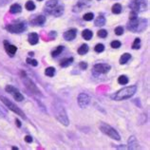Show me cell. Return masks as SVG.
<instances>
[{"label": "cell", "mask_w": 150, "mask_h": 150, "mask_svg": "<svg viewBox=\"0 0 150 150\" xmlns=\"http://www.w3.org/2000/svg\"><path fill=\"white\" fill-rule=\"evenodd\" d=\"M137 91V86H126L120 89L119 91H117L116 93H114L113 95H111V99L115 100V101H123L131 98L134 94Z\"/></svg>", "instance_id": "6da1fadb"}, {"label": "cell", "mask_w": 150, "mask_h": 150, "mask_svg": "<svg viewBox=\"0 0 150 150\" xmlns=\"http://www.w3.org/2000/svg\"><path fill=\"white\" fill-rule=\"evenodd\" d=\"M53 112L54 116L56 117V119L60 122L62 125H64L65 126H68L69 125V120L67 115L66 109L64 108V106L59 102H55L53 104Z\"/></svg>", "instance_id": "7a4b0ae2"}, {"label": "cell", "mask_w": 150, "mask_h": 150, "mask_svg": "<svg viewBox=\"0 0 150 150\" xmlns=\"http://www.w3.org/2000/svg\"><path fill=\"white\" fill-rule=\"evenodd\" d=\"M100 129L103 133L105 134V135H108V137L111 138V139H114L116 141L121 140V137L119 135V133H118L113 127H111L109 125L105 124V123H103L102 122V123L100 124Z\"/></svg>", "instance_id": "3957f363"}, {"label": "cell", "mask_w": 150, "mask_h": 150, "mask_svg": "<svg viewBox=\"0 0 150 150\" xmlns=\"http://www.w3.org/2000/svg\"><path fill=\"white\" fill-rule=\"evenodd\" d=\"M0 100H1L3 104L5 105L9 109H11L13 112L16 113L17 115H19V116L22 117V118H24V119L26 118L25 113L23 112L22 110H21L20 108H19L17 105H15L11 101H10L9 99H7V98H6V97H4V96H0Z\"/></svg>", "instance_id": "277c9868"}, {"label": "cell", "mask_w": 150, "mask_h": 150, "mask_svg": "<svg viewBox=\"0 0 150 150\" xmlns=\"http://www.w3.org/2000/svg\"><path fill=\"white\" fill-rule=\"evenodd\" d=\"M26 29H27L26 23L21 22V21H16L14 23H11V24H9L6 27V30L11 33H21Z\"/></svg>", "instance_id": "5b68a950"}, {"label": "cell", "mask_w": 150, "mask_h": 150, "mask_svg": "<svg viewBox=\"0 0 150 150\" xmlns=\"http://www.w3.org/2000/svg\"><path fill=\"white\" fill-rule=\"evenodd\" d=\"M5 90L14 98V100H16L18 102H21V101L24 100V96L22 95V93L19 91L16 88H14V86H11V85H8L5 88Z\"/></svg>", "instance_id": "8992f818"}, {"label": "cell", "mask_w": 150, "mask_h": 150, "mask_svg": "<svg viewBox=\"0 0 150 150\" xmlns=\"http://www.w3.org/2000/svg\"><path fill=\"white\" fill-rule=\"evenodd\" d=\"M129 7L131 11H135V13H140V11L145 10L146 4H145L144 0H132Z\"/></svg>", "instance_id": "52a82bcc"}, {"label": "cell", "mask_w": 150, "mask_h": 150, "mask_svg": "<svg viewBox=\"0 0 150 150\" xmlns=\"http://www.w3.org/2000/svg\"><path fill=\"white\" fill-rule=\"evenodd\" d=\"M24 75H25V77L23 76V80H24V83L27 86V88L29 89L30 92H33V94H40V90L37 88V86L34 85V83L31 81L30 78H28V76H26V73Z\"/></svg>", "instance_id": "ba28073f"}, {"label": "cell", "mask_w": 150, "mask_h": 150, "mask_svg": "<svg viewBox=\"0 0 150 150\" xmlns=\"http://www.w3.org/2000/svg\"><path fill=\"white\" fill-rule=\"evenodd\" d=\"M78 105L81 108H85L90 103V97L86 93H80L78 95Z\"/></svg>", "instance_id": "9c48e42d"}, {"label": "cell", "mask_w": 150, "mask_h": 150, "mask_svg": "<svg viewBox=\"0 0 150 150\" xmlns=\"http://www.w3.org/2000/svg\"><path fill=\"white\" fill-rule=\"evenodd\" d=\"M129 23L127 24V29L129 30L133 31V33H137V31H140L141 30V21L138 18L135 19H129Z\"/></svg>", "instance_id": "30bf717a"}, {"label": "cell", "mask_w": 150, "mask_h": 150, "mask_svg": "<svg viewBox=\"0 0 150 150\" xmlns=\"http://www.w3.org/2000/svg\"><path fill=\"white\" fill-rule=\"evenodd\" d=\"M94 70L98 73H108L110 70V66L108 64H96L94 66Z\"/></svg>", "instance_id": "8fae6325"}, {"label": "cell", "mask_w": 150, "mask_h": 150, "mask_svg": "<svg viewBox=\"0 0 150 150\" xmlns=\"http://www.w3.org/2000/svg\"><path fill=\"white\" fill-rule=\"evenodd\" d=\"M59 4L58 0H49L48 2L46 3V6H45V11H47L48 13L50 14V13L54 10V8L56 7Z\"/></svg>", "instance_id": "7c38bea8"}, {"label": "cell", "mask_w": 150, "mask_h": 150, "mask_svg": "<svg viewBox=\"0 0 150 150\" xmlns=\"http://www.w3.org/2000/svg\"><path fill=\"white\" fill-rule=\"evenodd\" d=\"M30 21L35 26H42L46 21V17L43 16V15H33Z\"/></svg>", "instance_id": "4fadbf2b"}, {"label": "cell", "mask_w": 150, "mask_h": 150, "mask_svg": "<svg viewBox=\"0 0 150 150\" xmlns=\"http://www.w3.org/2000/svg\"><path fill=\"white\" fill-rule=\"evenodd\" d=\"M4 47H5V50L7 51L8 54H10L11 56H13L14 53L16 52L17 48L13 45H11L8 41H4Z\"/></svg>", "instance_id": "5bb4252c"}, {"label": "cell", "mask_w": 150, "mask_h": 150, "mask_svg": "<svg viewBox=\"0 0 150 150\" xmlns=\"http://www.w3.org/2000/svg\"><path fill=\"white\" fill-rule=\"evenodd\" d=\"M76 34H77V30L75 29L69 30L64 33V38L67 41H72L73 39H75V37H76Z\"/></svg>", "instance_id": "9a60e30c"}, {"label": "cell", "mask_w": 150, "mask_h": 150, "mask_svg": "<svg viewBox=\"0 0 150 150\" xmlns=\"http://www.w3.org/2000/svg\"><path fill=\"white\" fill-rule=\"evenodd\" d=\"M86 2H88V1H80V2H78L76 5L73 7V11H74V13H79V11H81L84 10L85 8L88 7L89 4H86Z\"/></svg>", "instance_id": "2e32d148"}, {"label": "cell", "mask_w": 150, "mask_h": 150, "mask_svg": "<svg viewBox=\"0 0 150 150\" xmlns=\"http://www.w3.org/2000/svg\"><path fill=\"white\" fill-rule=\"evenodd\" d=\"M63 13H64V5L59 3L58 5L54 8V10L50 13V14L54 15V16H60L61 14H63Z\"/></svg>", "instance_id": "e0dca14e"}, {"label": "cell", "mask_w": 150, "mask_h": 150, "mask_svg": "<svg viewBox=\"0 0 150 150\" xmlns=\"http://www.w3.org/2000/svg\"><path fill=\"white\" fill-rule=\"evenodd\" d=\"M28 40H29V43L30 45H36L38 41H39V37L38 34L35 33H31L29 34V37H28Z\"/></svg>", "instance_id": "ac0fdd59"}, {"label": "cell", "mask_w": 150, "mask_h": 150, "mask_svg": "<svg viewBox=\"0 0 150 150\" xmlns=\"http://www.w3.org/2000/svg\"><path fill=\"white\" fill-rule=\"evenodd\" d=\"M128 148L130 149H137L139 148V144L136 140L135 137H130V139L128 140Z\"/></svg>", "instance_id": "d6986e66"}, {"label": "cell", "mask_w": 150, "mask_h": 150, "mask_svg": "<svg viewBox=\"0 0 150 150\" xmlns=\"http://www.w3.org/2000/svg\"><path fill=\"white\" fill-rule=\"evenodd\" d=\"M22 11V8L19 4H13L10 8V11L11 13H18Z\"/></svg>", "instance_id": "ffe728a7"}, {"label": "cell", "mask_w": 150, "mask_h": 150, "mask_svg": "<svg viewBox=\"0 0 150 150\" xmlns=\"http://www.w3.org/2000/svg\"><path fill=\"white\" fill-rule=\"evenodd\" d=\"M73 62V58L70 57V58H65L63 59L60 63V66L63 67V68H67V67H69V65H71Z\"/></svg>", "instance_id": "44dd1931"}, {"label": "cell", "mask_w": 150, "mask_h": 150, "mask_svg": "<svg viewBox=\"0 0 150 150\" xmlns=\"http://www.w3.org/2000/svg\"><path fill=\"white\" fill-rule=\"evenodd\" d=\"M130 58H131V55H130L129 53H125V54H123L121 56V58H120V64L121 65L126 64V63L129 61Z\"/></svg>", "instance_id": "7402d4cb"}, {"label": "cell", "mask_w": 150, "mask_h": 150, "mask_svg": "<svg viewBox=\"0 0 150 150\" xmlns=\"http://www.w3.org/2000/svg\"><path fill=\"white\" fill-rule=\"evenodd\" d=\"M105 24V18L103 15H99L98 18L95 20V26L97 27H102Z\"/></svg>", "instance_id": "603a6c76"}, {"label": "cell", "mask_w": 150, "mask_h": 150, "mask_svg": "<svg viewBox=\"0 0 150 150\" xmlns=\"http://www.w3.org/2000/svg\"><path fill=\"white\" fill-rule=\"evenodd\" d=\"M82 35H83V37H84V38L86 39V40H90V39H91L92 36H93V33H92V31H91V30H83Z\"/></svg>", "instance_id": "cb8c5ba5"}, {"label": "cell", "mask_w": 150, "mask_h": 150, "mask_svg": "<svg viewBox=\"0 0 150 150\" xmlns=\"http://www.w3.org/2000/svg\"><path fill=\"white\" fill-rule=\"evenodd\" d=\"M64 50V47L63 46H58L56 49H55L52 52H51V56L52 57H57L59 54H61L62 51Z\"/></svg>", "instance_id": "d4e9b609"}, {"label": "cell", "mask_w": 150, "mask_h": 150, "mask_svg": "<svg viewBox=\"0 0 150 150\" xmlns=\"http://www.w3.org/2000/svg\"><path fill=\"white\" fill-rule=\"evenodd\" d=\"M88 46L86 44L82 45L80 48L78 49V53L80 55H84V54H86V52H88Z\"/></svg>", "instance_id": "484cf974"}, {"label": "cell", "mask_w": 150, "mask_h": 150, "mask_svg": "<svg viewBox=\"0 0 150 150\" xmlns=\"http://www.w3.org/2000/svg\"><path fill=\"white\" fill-rule=\"evenodd\" d=\"M112 13H115V14H119L121 13L122 11V6L120 5V4H115V5L112 6Z\"/></svg>", "instance_id": "4316f807"}, {"label": "cell", "mask_w": 150, "mask_h": 150, "mask_svg": "<svg viewBox=\"0 0 150 150\" xmlns=\"http://www.w3.org/2000/svg\"><path fill=\"white\" fill-rule=\"evenodd\" d=\"M45 74L47 75V76H49V77H52V76H54V74H55V69L52 68V67H50V68L46 69V70H45Z\"/></svg>", "instance_id": "83f0119b"}, {"label": "cell", "mask_w": 150, "mask_h": 150, "mask_svg": "<svg viewBox=\"0 0 150 150\" xmlns=\"http://www.w3.org/2000/svg\"><path fill=\"white\" fill-rule=\"evenodd\" d=\"M118 83L120 85H126L128 83V78L125 76V75H122L119 78H118Z\"/></svg>", "instance_id": "f1b7e54d"}, {"label": "cell", "mask_w": 150, "mask_h": 150, "mask_svg": "<svg viewBox=\"0 0 150 150\" xmlns=\"http://www.w3.org/2000/svg\"><path fill=\"white\" fill-rule=\"evenodd\" d=\"M140 46H141V39L140 38H136L134 40L133 44H132V49L133 50H138L140 49Z\"/></svg>", "instance_id": "f546056e"}, {"label": "cell", "mask_w": 150, "mask_h": 150, "mask_svg": "<svg viewBox=\"0 0 150 150\" xmlns=\"http://www.w3.org/2000/svg\"><path fill=\"white\" fill-rule=\"evenodd\" d=\"M25 7H26V9L28 11H33L35 9V4L33 1H28L26 3V6Z\"/></svg>", "instance_id": "4dcf8cb0"}, {"label": "cell", "mask_w": 150, "mask_h": 150, "mask_svg": "<svg viewBox=\"0 0 150 150\" xmlns=\"http://www.w3.org/2000/svg\"><path fill=\"white\" fill-rule=\"evenodd\" d=\"M94 17V14L92 13H86L84 15V20L86 21H90V20H92Z\"/></svg>", "instance_id": "1f68e13d"}, {"label": "cell", "mask_w": 150, "mask_h": 150, "mask_svg": "<svg viewBox=\"0 0 150 150\" xmlns=\"http://www.w3.org/2000/svg\"><path fill=\"white\" fill-rule=\"evenodd\" d=\"M98 36L101 37V38H105L106 36H108V31H106L105 30H100L99 31H98Z\"/></svg>", "instance_id": "d6a6232c"}, {"label": "cell", "mask_w": 150, "mask_h": 150, "mask_svg": "<svg viewBox=\"0 0 150 150\" xmlns=\"http://www.w3.org/2000/svg\"><path fill=\"white\" fill-rule=\"evenodd\" d=\"M94 50H95L96 52H102V51H104V50H105V46L103 44H98V45H96Z\"/></svg>", "instance_id": "836d02e7"}, {"label": "cell", "mask_w": 150, "mask_h": 150, "mask_svg": "<svg viewBox=\"0 0 150 150\" xmlns=\"http://www.w3.org/2000/svg\"><path fill=\"white\" fill-rule=\"evenodd\" d=\"M110 45H111V47H112L113 49H119L122 44H121V42H120V41L115 40V41H112V42H111V44H110Z\"/></svg>", "instance_id": "e575fe53"}, {"label": "cell", "mask_w": 150, "mask_h": 150, "mask_svg": "<svg viewBox=\"0 0 150 150\" xmlns=\"http://www.w3.org/2000/svg\"><path fill=\"white\" fill-rule=\"evenodd\" d=\"M27 63L31 65V66H33V67H36L38 65V62L36 60H34V59H30V58H27Z\"/></svg>", "instance_id": "d590c367"}, {"label": "cell", "mask_w": 150, "mask_h": 150, "mask_svg": "<svg viewBox=\"0 0 150 150\" xmlns=\"http://www.w3.org/2000/svg\"><path fill=\"white\" fill-rule=\"evenodd\" d=\"M115 33L117 35H122L124 33V29H123V27H117L116 29H115Z\"/></svg>", "instance_id": "8d00e7d4"}, {"label": "cell", "mask_w": 150, "mask_h": 150, "mask_svg": "<svg viewBox=\"0 0 150 150\" xmlns=\"http://www.w3.org/2000/svg\"><path fill=\"white\" fill-rule=\"evenodd\" d=\"M88 68V64H86V62H81L80 63V69H86Z\"/></svg>", "instance_id": "74e56055"}, {"label": "cell", "mask_w": 150, "mask_h": 150, "mask_svg": "<svg viewBox=\"0 0 150 150\" xmlns=\"http://www.w3.org/2000/svg\"><path fill=\"white\" fill-rule=\"evenodd\" d=\"M25 141L27 142V143H31V142H33V138H31L30 136H26Z\"/></svg>", "instance_id": "f35d334b"}, {"label": "cell", "mask_w": 150, "mask_h": 150, "mask_svg": "<svg viewBox=\"0 0 150 150\" xmlns=\"http://www.w3.org/2000/svg\"><path fill=\"white\" fill-rule=\"evenodd\" d=\"M15 124L17 125V126H18V127H20V126H21V123H20V121H19L18 119H16V120H15Z\"/></svg>", "instance_id": "ab89813d"}, {"label": "cell", "mask_w": 150, "mask_h": 150, "mask_svg": "<svg viewBox=\"0 0 150 150\" xmlns=\"http://www.w3.org/2000/svg\"><path fill=\"white\" fill-rule=\"evenodd\" d=\"M0 117H4V113L1 111V109H0Z\"/></svg>", "instance_id": "60d3db41"}, {"label": "cell", "mask_w": 150, "mask_h": 150, "mask_svg": "<svg viewBox=\"0 0 150 150\" xmlns=\"http://www.w3.org/2000/svg\"><path fill=\"white\" fill-rule=\"evenodd\" d=\"M13 150H15V149H16V150H17L18 148H17V147H15V146H13Z\"/></svg>", "instance_id": "b9f144b4"}, {"label": "cell", "mask_w": 150, "mask_h": 150, "mask_svg": "<svg viewBox=\"0 0 150 150\" xmlns=\"http://www.w3.org/2000/svg\"><path fill=\"white\" fill-rule=\"evenodd\" d=\"M38 1H42V0H38Z\"/></svg>", "instance_id": "7bdbcfd3"}]
</instances>
